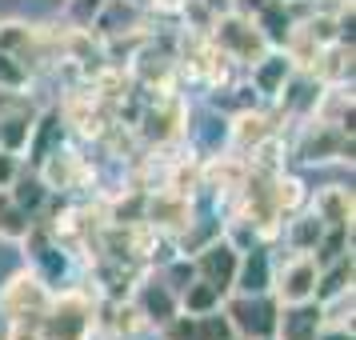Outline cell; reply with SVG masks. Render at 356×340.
I'll return each mask as SVG.
<instances>
[{"label":"cell","instance_id":"6da1fadb","mask_svg":"<svg viewBox=\"0 0 356 340\" xmlns=\"http://www.w3.org/2000/svg\"><path fill=\"white\" fill-rule=\"evenodd\" d=\"M97 328V308L84 292H60L52 296L44 316L36 324L40 340H88Z\"/></svg>","mask_w":356,"mask_h":340},{"label":"cell","instance_id":"7a4b0ae2","mask_svg":"<svg viewBox=\"0 0 356 340\" xmlns=\"http://www.w3.org/2000/svg\"><path fill=\"white\" fill-rule=\"evenodd\" d=\"M209 40L216 52H225L228 60L236 65H252L268 52V40L260 36L257 20L252 17H241V13H225L209 24Z\"/></svg>","mask_w":356,"mask_h":340},{"label":"cell","instance_id":"3957f363","mask_svg":"<svg viewBox=\"0 0 356 340\" xmlns=\"http://www.w3.org/2000/svg\"><path fill=\"white\" fill-rule=\"evenodd\" d=\"M49 300H52L49 284L29 268V273H17L4 284V292H0V316L8 324H40Z\"/></svg>","mask_w":356,"mask_h":340},{"label":"cell","instance_id":"277c9868","mask_svg":"<svg viewBox=\"0 0 356 340\" xmlns=\"http://www.w3.org/2000/svg\"><path fill=\"white\" fill-rule=\"evenodd\" d=\"M232 332H241L248 340L276 337V316H280V300H268L264 292H241L236 300H228L225 308Z\"/></svg>","mask_w":356,"mask_h":340},{"label":"cell","instance_id":"5b68a950","mask_svg":"<svg viewBox=\"0 0 356 340\" xmlns=\"http://www.w3.org/2000/svg\"><path fill=\"white\" fill-rule=\"evenodd\" d=\"M236 264H241V248L232 241H209L200 252H196L193 273L200 280H209L216 292H228L236 284Z\"/></svg>","mask_w":356,"mask_h":340},{"label":"cell","instance_id":"8992f818","mask_svg":"<svg viewBox=\"0 0 356 340\" xmlns=\"http://www.w3.org/2000/svg\"><path fill=\"white\" fill-rule=\"evenodd\" d=\"M316 260L308 252H292V260H284V268H273V284H276V300L280 305H300V300H312V289H316Z\"/></svg>","mask_w":356,"mask_h":340},{"label":"cell","instance_id":"52a82bcc","mask_svg":"<svg viewBox=\"0 0 356 340\" xmlns=\"http://www.w3.org/2000/svg\"><path fill=\"white\" fill-rule=\"evenodd\" d=\"M24 248H29V260H33V273L40 276L44 284H56V280L68 273L65 244H60V236H52L49 228L33 225L29 236H24Z\"/></svg>","mask_w":356,"mask_h":340},{"label":"cell","instance_id":"ba28073f","mask_svg":"<svg viewBox=\"0 0 356 340\" xmlns=\"http://www.w3.org/2000/svg\"><path fill=\"white\" fill-rule=\"evenodd\" d=\"M296 72V65H292V56L284 49H268L260 60H252L248 65V84H252V92H260V97H280L284 92V84H289V76Z\"/></svg>","mask_w":356,"mask_h":340},{"label":"cell","instance_id":"9c48e42d","mask_svg":"<svg viewBox=\"0 0 356 340\" xmlns=\"http://www.w3.org/2000/svg\"><path fill=\"white\" fill-rule=\"evenodd\" d=\"M321 305L316 300H300V305H280L276 316V337L280 340H316L321 332Z\"/></svg>","mask_w":356,"mask_h":340},{"label":"cell","instance_id":"30bf717a","mask_svg":"<svg viewBox=\"0 0 356 340\" xmlns=\"http://www.w3.org/2000/svg\"><path fill=\"white\" fill-rule=\"evenodd\" d=\"M136 308H140L145 324H156V328H161V324H168L180 312V300H177V292L168 289V284H161V280H148V284H140Z\"/></svg>","mask_w":356,"mask_h":340},{"label":"cell","instance_id":"8fae6325","mask_svg":"<svg viewBox=\"0 0 356 340\" xmlns=\"http://www.w3.org/2000/svg\"><path fill=\"white\" fill-rule=\"evenodd\" d=\"M264 136H273V120L264 113H252V108H244V113L236 116V124H228V145H232V156H241V161L264 140Z\"/></svg>","mask_w":356,"mask_h":340},{"label":"cell","instance_id":"7c38bea8","mask_svg":"<svg viewBox=\"0 0 356 340\" xmlns=\"http://www.w3.org/2000/svg\"><path fill=\"white\" fill-rule=\"evenodd\" d=\"M273 257L264 248H248L241 252V264H236V284L232 289L241 292H268L273 289Z\"/></svg>","mask_w":356,"mask_h":340},{"label":"cell","instance_id":"4fadbf2b","mask_svg":"<svg viewBox=\"0 0 356 340\" xmlns=\"http://www.w3.org/2000/svg\"><path fill=\"white\" fill-rule=\"evenodd\" d=\"M312 216L321 225H348L353 228V193L340 188V184H328L312 196Z\"/></svg>","mask_w":356,"mask_h":340},{"label":"cell","instance_id":"5bb4252c","mask_svg":"<svg viewBox=\"0 0 356 340\" xmlns=\"http://www.w3.org/2000/svg\"><path fill=\"white\" fill-rule=\"evenodd\" d=\"M344 292H353V252H348V257H340V260H332V264H324L321 273H316L312 300H316V305H324V300L344 296Z\"/></svg>","mask_w":356,"mask_h":340},{"label":"cell","instance_id":"9a60e30c","mask_svg":"<svg viewBox=\"0 0 356 340\" xmlns=\"http://www.w3.org/2000/svg\"><path fill=\"white\" fill-rule=\"evenodd\" d=\"M177 300H180V312H188V316H204V312H216V308L225 305V292H216L209 280L196 276L193 284H184V292H180Z\"/></svg>","mask_w":356,"mask_h":340},{"label":"cell","instance_id":"2e32d148","mask_svg":"<svg viewBox=\"0 0 356 340\" xmlns=\"http://www.w3.org/2000/svg\"><path fill=\"white\" fill-rule=\"evenodd\" d=\"M29 228H33V216L20 204H13L8 188H0V241H24Z\"/></svg>","mask_w":356,"mask_h":340},{"label":"cell","instance_id":"e0dca14e","mask_svg":"<svg viewBox=\"0 0 356 340\" xmlns=\"http://www.w3.org/2000/svg\"><path fill=\"white\" fill-rule=\"evenodd\" d=\"M321 232H324V225L312 216V212H308V216H296L292 228H289L292 252H308V257H312V248H316V241H321Z\"/></svg>","mask_w":356,"mask_h":340},{"label":"cell","instance_id":"ac0fdd59","mask_svg":"<svg viewBox=\"0 0 356 340\" xmlns=\"http://www.w3.org/2000/svg\"><path fill=\"white\" fill-rule=\"evenodd\" d=\"M8 188H13V204H20V209L24 212H33L36 204H40V200H44V180H13V184H8Z\"/></svg>","mask_w":356,"mask_h":340},{"label":"cell","instance_id":"d6986e66","mask_svg":"<svg viewBox=\"0 0 356 340\" xmlns=\"http://www.w3.org/2000/svg\"><path fill=\"white\" fill-rule=\"evenodd\" d=\"M113 312H116V321H113L116 337H132V332L145 324V316H140V308L136 305H113Z\"/></svg>","mask_w":356,"mask_h":340},{"label":"cell","instance_id":"ffe728a7","mask_svg":"<svg viewBox=\"0 0 356 340\" xmlns=\"http://www.w3.org/2000/svg\"><path fill=\"white\" fill-rule=\"evenodd\" d=\"M0 84H4V88H24V84H29V68L20 65V60H13V56H4V52H0Z\"/></svg>","mask_w":356,"mask_h":340},{"label":"cell","instance_id":"44dd1931","mask_svg":"<svg viewBox=\"0 0 356 340\" xmlns=\"http://www.w3.org/2000/svg\"><path fill=\"white\" fill-rule=\"evenodd\" d=\"M17 177H20L17 152H8V148H0V188H8V184H13Z\"/></svg>","mask_w":356,"mask_h":340},{"label":"cell","instance_id":"7402d4cb","mask_svg":"<svg viewBox=\"0 0 356 340\" xmlns=\"http://www.w3.org/2000/svg\"><path fill=\"white\" fill-rule=\"evenodd\" d=\"M17 108H29V100L20 97L17 88H4V84H0V116L17 113Z\"/></svg>","mask_w":356,"mask_h":340},{"label":"cell","instance_id":"603a6c76","mask_svg":"<svg viewBox=\"0 0 356 340\" xmlns=\"http://www.w3.org/2000/svg\"><path fill=\"white\" fill-rule=\"evenodd\" d=\"M316 340H353V324H321Z\"/></svg>","mask_w":356,"mask_h":340},{"label":"cell","instance_id":"cb8c5ba5","mask_svg":"<svg viewBox=\"0 0 356 340\" xmlns=\"http://www.w3.org/2000/svg\"><path fill=\"white\" fill-rule=\"evenodd\" d=\"M8 340H40V332H36V324H13Z\"/></svg>","mask_w":356,"mask_h":340},{"label":"cell","instance_id":"d4e9b609","mask_svg":"<svg viewBox=\"0 0 356 340\" xmlns=\"http://www.w3.org/2000/svg\"><path fill=\"white\" fill-rule=\"evenodd\" d=\"M161 13H180V8H188V0H152Z\"/></svg>","mask_w":356,"mask_h":340},{"label":"cell","instance_id":"484cf974","mask_svg":"<svg viewBox=\"0 0 356 340\" xmlns=\"http://www.w3.org/2000/svg\"><path fill=\"white\" fill-rule=\"evenodd\" d=\"M113 340H132V337H116V332H113Z\"/></svg>","mask_w":356,"mask_h":340},{"label":"cell","instance_id":"4316f807","mask_svg":"<svg viewBox=\"0 0 356 340\" xmlns=\"http://www.w3.org/2000/svg\"><path fill=\"white\" fill-rule=\"evenodd\" d=\"M264 340H273V337H264Z\"/></svg>","mask_w":356,"mask_h":340},{"label":"cell","instance_id":"83f0119b","mask_svg":"<svg viewBox=\"0 0 356 340\" xmlns=\"http://www.w3.org/2000/svg\"><path fill=\"white\" fill-rule=\"evenodd\" d=\"M0 321H4V316H0Z\"/></svg>","mask_w":356,"mask_h":340}]
</instances>
